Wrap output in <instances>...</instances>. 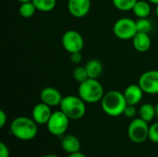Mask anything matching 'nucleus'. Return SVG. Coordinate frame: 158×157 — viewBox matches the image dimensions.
<instances>
[{
	"mask_svg": "<svg viewBox=\"0 0 158 157\" xmlns=\"http://www.w3.org/2000/svg\"><path fill=\"white\" fill-rule=\"evenodd\" d=\"M36 7L32 1L30 2H25V3H20V6L19 7V13L22 18L25 19H30L31 18L35 12H36Z\"/></svg>",
	"mask_w": 158,
	"mask_h": 157,
	"instance_id": "19",
	"label": "nucleus"
},
{
	"mask_svg": "<svg viewBox=\"0 0 158 157\" xmlns=\"http://www.w3.org/2000/svg\"><path fill=\"white\" fill-rule=\"evenodd\" d=\"M79 96L87 104H95L101 102L105 95L104 87L97 79L89 78L81 82L78 88Z\"/></svg>",
	"mask_w": 158,
	"mask_h": 157,
	"instance_id": "3",
	"label": "nucleus"
},
{
	"mask_svg": "<svg viewBox=\"0 0 158 157\" xmlns=\"http://www.w3.org/2000/svg\"><path fill=\"white\" fill-rule=\"evenodd\" d=\"M132 44L136 51L140 53H144L151 48L152 40L148 33L137 32L132 39Z\"/></svg>",
	"mask_w": 158,
	"mask_h": 157,
	"instance_id": "14",
	"label": "nucleus"
},
{
	"mask_svg": "<svg viewBox=\"0 0 158 157\" xmlns=\"http://www.w3.org/2000/svg\"><path fill=\"white\" fill-rule=\"evenodd\" d=\"M138 0H112L114 6L120 11L128 12L133 9Z\"/></svg>",
	"mask_w": 158,
	"mask_h": 157,
	"instance_id": "21",
	"label": "nucleus"
},
{
	"mask_svg": "<svg viewBox=\"0 0 158 157\" xmlns=\"http://www.w3.org/2000/svg\"><path fill=\"white\" fill-rule=\"evenodd\" d=\"M70 60L73 64H80L82 60V55L81 52H75L70 54Z\"/></svg>",
	"mask_w": 158,
	"mask_h": 157,
	"instance_id": "26",
	"label": "nucleus"
},
{
	"mask_svg": "<svg viewBox=\"0 0 158 157\" xmlns=\"http://www.w3.org/2000/svg\"><path fill=\"white\" fill-rule=\"evenodd\" d=\"M149 140L155 143H158V121L153 123L149 128Z\"/></svg>",
	"mask_w": 158,
	"mask_h": 157,
	"instance_id": "24",
	"label": "nucleus"
},
{
	"mask_svg": "<svg viewBox=\"0 0 158 157\" xmlns=\"http://www.w3.org/2000/svg\"><path fill=\"white\" fill-rule=\"evenodd\" d=\"M84 67L87 70L89 78H92V79H98L102 75L103 70H104L103 64L101 63L100 60L96 58H93L89 60Z\"/></svg>",
	"mask_w": 158,
	"mask_h": 157,
	"instance_id": "16",
	"label": "nucleus"
},
{
	"mask_svg": "<svg viewBox=\"0 0 158 157\" xmlns=\"http://www.w3.org/2000/svg\"><path fill=\"white\" fill-rule=\"evenodd\" d=\"M138 114V110L136 109L135 105H127L124 112H123V115L128 118H135L136 115Z\"/></svg>",
	"mask_w": 158,
	"mask_h": 157,
	"instance_id": "25",
	"label": "nucleus"
},
{
	"mask_svg": "<svg viewBox=\"0 0 158 157\" xmlns=\"http://www.w3.org/2000/svg\"><path fill=\"white\" fill-rule=\"evenodd\" d=\"M60 110L73 120L81 119L86 113V103L78 95H67L63 97L60 104Z\"/></svg>",
	"mask_w": 158,
	"mask_h": 157,
	"instance_id": "4",
	"label": "nucleus"
},
{
	"mask_svg": "<svg viewBox=\"0 0 158 157\" xmlns=\"http://www.w3.org/2000/svg\"><path fill=\"white\" fill-rule=\"evenodd\" d=\"M138 84L141 86L144 93L158 94L157 69H153L143 72L139 78Z\"/></svg>",
	"mask_w": 158,
	"mask_h": 157,
	"instance_id": "9",
	"label": "nucleus"
},
{
	"mask_svg": "<svg viewBox=\"0 0 158 157\" xmlns=\"http://www.w3.org/2000/svg\"><path fill=\"white\" fill-rule=\"evenodd\" d=\"M127 102L123 93L116 90L109 91L105 93L101 100V107L103 111L110 117H119L127 106Z\"/></svg>",
	"mask_w": 158,
	"mask_h": 157,
	"instance_id": "2",
	"label": "nucleus"
},
{
	"mask_svg": "<svg viewBox=\"0 0 158 157\" xmlns=\"http://www.w3.org/2000/svg\"><path fill=\"white\" fill-rule=\"evenodd\" d=\"M7 117L4 110H0V128H4L6 124Z\"/></svg>",
	"mask_w": 158,
	"mask_h": 157,
	"instance_id": "28",
	"label": "nucleus"
},
{
	"mask_svg": "<svg viewBox=\"0 0 158 157\" xmlns=\"http://www.w3.org/2000/svg\"><path fill=\"white\" fill-rule=\"evenodd\" d=\"M68 9L72 17L84 18L90 12L91 0H68Z\"/></svg>",
	"mask_w": 158,
	"mask_h": 157,
	"instance_id": "10",
	"label": "nucleus"
},
{
	"mask_svg": "<svg viewBox=\"0 0 158 157\" xmlns=\"http://www.w3.org/2000/svg\"><path fill=\"white\" fill-rule=\"evenodd\" d=\"M148 122L141 118H135L131 120L128 128V136L134 143H143L149 139Z\"/></svg>",
	"mask_w": 158,
	"mask_h": 157,
	"instance_id": "5",
	"label": "nucleus"
},
{
	"mask_svg": "<svg viewBox=\"0 0 158 157\" xmlns=\"http://www.w3.org/2000/svg\"><path fill=\"white\" fill-rule=\"evenodd\" d=\"M19 3H25V2H30V1H32V0H18Z\"/></svg>",
	"mask_w": 158,
	"mask_h": 157,
	"instance_id": "33",
	"label": "nucleus"
},
{
	"mask_svg": "<svg viewBox=\"0 0 158 157\" xmlns=\"http://www.w3.org/2000/svg\"><path fill=\"white\" fill-rule=\"evenodd\" d=\"M68 157H86V155L84 154H82L81 152H77L74 154H69Z\"/></svg>",
	"mask_w": 158,
	"mask_h": 157,
	"instance_id": "29",
	"label": "nucleus"
},
{
	"mask_svg": "<svg viewBox=\"0 0 158 157\" xmlns=\"http://www.w3.org/2000/svg\"><path fill=\"white\" fill-rule=\"evenodd\" d=\"M69 120L70 119L61 110L55 111L46 124L47 130L54 136H62L69 129Z\"/></svg>",
	"mask_w": 158,
	"mask_h": 157,
	"instance_id": "7",
	"label": "nucleus"
},
{
	"mask_svg": "<svg viewBox=\"0 0 158 157\" xmlns=\"http://www.w3.org/2000/svg\"><path fill=\"white\" fill-rule=\"evenodd\" d=\"M147 1L152 3V4H155V5H157L158 4V0H147Z\"/></svg>",
	"mask_w": 158,
	"mask_h": 157,
	"instance_id": "31",
	"label": "nucleus"
},
{
	"mask_svg": "<svg viewBox=\"0 0 158 157\" xmlns=\"http://www.w3.org/2000/svg\"><path fill=\"white\" fill-rule=\"evenodd\" d=\"M72 76H73V79L76 81H78L79 83L83 82L84 81L89 79V76H88V73H87L85 67H80L79 66V67L75 68L73 72H72Z\"/></svg>",
	"mask_w": 158,
	"mask_h": 157,
	"instance_id": "23",
	"label": "nucleus"
},
{
	"mask_svg": "<svg viewBox=\"0 0 158 157\" xmlns=\"http://www.w3.org/2000/svg\"><path fill=\"white\" fill-rule=\"evenodd\" d=\"M156 118L158 119V104L156 105Z\"/></svg>",
	"mask_w": 158,
	"mask_h": 157,
	"instance_id": "32",
	"label": "nucleus"
},
{
	"mask_svg": "<svg viewBox=\"0 0 158 157\" xmlns=\"http://www.w3.org/2000/svg\"><path fill=\"white\" fill-rule=\"evenodd\" d=\"M138 115L139 118L149 123L156 118V106L150 103H145L140 106Z\"/></svg>",
	"mask_w": 158,
	"mask_h": 157,
	"instance_id": "18",
	"label": "nucleus"
},
{
	"mask_svg": "<svg viewBox=\"0 0 158 157\" xmlns=\"http://www.w3.org/2000/svg\"><path fill=\"white\" fill-rule=\"evenodd\" d=\"M151 6L150 2L145 1V0H138L132 9L134 15L138 19H143V18H148L149 15L151 14Z\"/></svg>",
	"mask_w": 158,
	"mask_h": 157,
	"instance_id": "17",
	"label": "nucleus"
},
{
	"mask_svg": "<svg viewBox=\"0 0 158 157\" xmlns=\"http://www.w3.org/2000/svg\"><path fill=\"white\" fill-rule=\"evenodd\" d=\"M144 92L139 84H131L123 92L124 97L128 105H138L143 97Z\"/></svg>",
	"mask_w": 158,
	"mask_h": 157,
	"instance_id": "13",
	"label": "nucleus"
},
{
	"mask_svg": "<svg viewBox=\"0 0 158 157\" xmlns=\"http://www.w3.org/2000/svg\"><path fill=\"white\" fill-rule=\"evenodd\" d=\"M113 32L119 40H132L138 32L136 21L130 18H121L115 22L113 26Z\"/></svg>",
	"mask_w": 158,
	"mask_h": 157,
	"instance_id": "6",
	"label": "nucleus"
},
{
	"mask_svg": "<svg viewBox=\"0 0 158 157\" xmlns=\"http://www.w3.org/2000/svg\"><path fill=\"white\" fill-rule=\"evenodd\" d=\"M156 17L158 18V4L156 5Z\"/></svg>",
	"mask_w": 158,
	"mask_h": 157,
	"instance_id": "34",
	"label": "nucleus"
},
{
	"mask_svg": "<svg viewBox=\"0 0 158 157\" xmlns=\"http://www.w3.org/2000/svg\"><path fill=\"white\" fill-rule=\"evenodd\" d=\"M53 112L51 110V106L41 102L34 105L31 112V118L38 125H46L49 118H51Z\"/></svg>",
	"mask_w": 158,
	"mask_h": 157,
	"instance_id": "11",
	"label": "nucleus"
},
{
	"mask_svg": "<svg viewBox=\"0 0 158 157\" xmlns=\"http://www.w3.org/2000/svg\"><path fill=\"white\" fill-rule=\"evenodd\" d=\"M43 157H59V156H58V155H56L49 154V155H44Z\"/></svg>",
	"mask_w": 158,
	"mask_h": 157,
	"instance_id": "30",
	"label": "nucleus"
},
{
	"mask_svg": "<svg viewBox=\"0 0 158 157\" xmlns=\"http://www.w3.org/2000/svg\"><path fill=\"white\" fill-rule=\"evenodd\" d=\"M10 153H9V149L6 146V143H0V157H9Z\"/></svg>",
	"mask_w": 158,
	"mask_h": 157,
	"instance_id": "27",
	"label": "nucleus"
},
{
	"mask_svg": "<svg viewBox=\"0 0 158 157\" xmlns=\"http://www.w3.org/2000/svg\"><path fill=\"white\" fill-rule=\"evenodd\" d=\"M136 27L138 32L149 33L153 28V24L152 21L148 19V18H143V19H138V20H136Z\"/></svg>",
	"mask_w": 158,
	"mask_h": 157,
	"instance_id": "22",
	"label": "nucleus"
},
{
	"mask_svg": "<svg viewBox=\"0 0 158 157\" xmlns=\"http://www.w3.org/2000/svg\"><path fill=\"white\" fill-rule=\"evenodd\" d=\"M40 99H41V102L48 105L51 107H55V106L60 105L63 96L56 88L45 87L41 91Z\"/></svg>",
	"mask_w": 158,
	"mask_h": 157,
	"instance_id": "12",
	"label": "nucleus"
},
{
	"mask_svg": "<svg viewBox=\"0 0 158 157\" xmlns=\"http://www.w3.org/2000/svg\"><path fill=\"white\" fill-rule=\"evenodd\" d=\"M37 11L50 12L56 6V0H32Z\"/></svg>",
	"mask_w": 158,
	"mask_h": 157,
	"instance_id": "20",
	"label": "nucleus"
},
{
	"mask_svg": "<svg viewBox=\"0 0 158 157\" xmlns=\"http://www.w3.org/2000/svg\"><path fill=\"white\" fill-rule=\"evenodd\" d=\"M10 132L18 140L31 141L38 133V124L28 117H18L10 124Z\"/></svg>",
	"mask_w": 158,
	"mask_h": 157,
	"instance_id": "1",
	"label": "nucleus"
},
{
	"mask_svg": "<svg viewBox=\"0 0 158 157\" xmlns=\"http://www.w3.org/2000/svg\"><path fill=\"white\" fill-rule=\"evenodd\" d=\"M62 45L64 49L69 53L81 52L84 47V40L82 35L75 31H67L62 36Z\"/></svg>",
	"mask_w": 158,
	"mask_h": 157,
	"instance_id": "8",
	"label": "nucleus"
},
{
	"mask_svg": "<svg viewBox=\"0 0 158 157\" xmlns=\"http://www.w3.org/2000/svg\"><path fill=\"white\" fill-rule=\"evenodd\" d=\"M61 146H62V149L69 155V154L81 152V144L78 137L72 134H69V135H66L62 139Z\"/></svg>",
	"mask_w": 158,
	"mask_h": 157,
	"instance_id": "15",
	"label": "nucleus"
}]
</instances>
